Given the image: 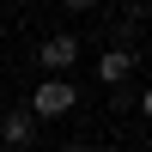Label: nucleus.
Masks as SVG:
<instances>
[{
    "mask_svg": "<svg viewBox=\"0 0 152 152\" xmlns=\"http://www.w3.org/2000/svg\"><path fill=\"white\" fill-rule=\"evenodd\" d=\"M128 73H134V49H116V43H110L104 55H97V79H104V85H122Z\"/></svg>",
    "mask_w": 152,
    "mask_h": 152,
    "instance_id": "4",
    "label": "nucleus"
},
{
    "mask_svg": "<svg viewBox=\"0 0 152 152\" xmlns=\"http://www.w3.org/2000/svg\"><path fill=\"white\" fill-rule=\"evenodd\" d=\"M0 116H6V91H0Z\"/></svg>",
    "mask_w": 152,
    "mask_h": 152,
    "instance_id": "5",
    "label": "nucleus"
},
{
    "mask_svg": "<svg viewBox=\"0 0 152 152\" xmlns=\"http://www.w3.org/2000/svg\"><path fill=\"white\" fill-rule=\"evenodd\" d=\"M0 146H12V152L37 146V116L31 110H6V116H0Z\"/></svg>",
    "mask_w": 152,
    "mask_h": 152,
    "instance_id": "3",
    "label": "nucleus"
},
{
    "mask_svg": "<svg viewBox=\"0 0 152 152\" xmlns=\"http://www.w3.org/2000/svg\"><path fill=\"white\" fill-rule=\"evenodd\" d=\"M73 104H79V85H73V79H43V85H37V97H31V116L49 122V116H67Z\"/></svg>",
    "mask_w": 152,
    "mask_h": 152,
    "instance_id": "1",
    "label": "nucleus"
},
{
    "mask_svg": "<svg viewBox=\"0 0 152 152\" xmlns=\"http://www.w3.org/2000/svg\"><path fill=\"white\" fill-rule=\"evenodd\" d=\"M37 61H43V73H49V79H67V73H73V61H79V37H73V31L49 37V43L37 49Z\"/></svg>",
    "mask_w": 152,
    "mask_h": 152,
    "instance_id": "2",
    "label": "nucleus"
}]
</instances>
